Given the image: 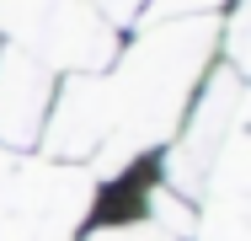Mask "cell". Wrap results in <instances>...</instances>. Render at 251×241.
I'll return each mask as SVG.
<instances>
[{"instance_id":"4","label":"cell","mask_w":251,"mask_h":241,"mask_svg":"<svg viewBox=\"0 0 251 241\" xmlns=\"http://www.w3.org/2000/svg\"><path fill=\"white\" fill-rule=\"evenodd\" d=\"M235 129H246V91H241V75L235 70H219L208 81L203 102L193 107L187 134H176L171 155H166V188L176 193L182 204L187 198H203V177H208L219 145L230 140Z\"/></svg>"},{"instance_id":"1","label":"cell","mask_w":251,"mask_h":241,"mask_svg":"<svg viewBox=\"0 0 251 241\" xmlns=\"http://www.w3.org/2000/svg\"><path fill=\"white\" fill-rule=\"evenodd\" d=\"M214 38H219L214 16H198V22H150V32L107 75V86H112V134L86 161L91 182L123 172L139 150H150L166 134H176V118H182L187 96L198 86L208 54H214Z\"/></svg>"},{"instance_id":"9","label":"cell","mask_w":251,"mask_h":241,"mask_svg":"<svg viewBox=\"0 0 251 241\" xmlns=\"http://www.w3.org/2000/svg\"><path fill=\"white\" fill-rule=\"evenodd\" d=\"M139 5H145V0H91V11H97L101 22H107V27H118V22H128V16H134Z\"/></svg>"},{"instance_id":"8","label":"cell","mask_w":251,"mask_h":241,"mask_svg":"<svg viewBox=\"0 0 251 241\" xmlns=\"http://www.w3.org/2000/svg\"><path fill=\"white\" fill-rule=\"evenodd\" d=\"M219 5H230V0H155L150 22H198V16H214Z\"/></svg>"},{"instance_id":"3","label":"cell","mask_w":251,"mask_h":241,"mask_svg":"<svg viewBox=\"0 0 251 241\" xmlns=\"http://www.w3.org/2000/svg\"><path fill=\"white\" fill-rule=\"evenodd\" d=\"M0 32L43 70L97 75L112 59V27L91 11V0H0Z\"/></svg>"},{"instance_id":"5","label":"cell","mask_w":251,"mask_h":241,"mask_svg":"<svg viewBox=\"0 0 251 241\" xmlns=\"http://www.w3.org/2000/svg\"><path fill=\"white\" fill-rule=\"evenodd\" d=\"M112 134V86L107 75H75L59 107H53L49 129H43V155L59 166H86Z\"/></svg>"},{"instance_id":"2","label":"cell","mask_w":251,"mask_h":241,"mask_svg":"<svg viewBox=\"0 0 251 241\" xmlns=\"http://www.w3.org/2000/svg\"><path fill=\"white\" fill-rule=\"evenodd\" d=\"M91 209V172L0 150V241H70Z\"/></svg>"},{"instance_id":"7","label":"cell","mask_w":251,"mask_h":241,"mask_svg":"<svg viewBox=\"0 0 251 241\" xmlns=\"http://www.w3.org/2000/svg\"><path fill=\"white\" fill-rule=\"evenodd\" d=\"M150 214H155V231H160L166 241L193 231V209H187L171 188H155V193H150Z\"/></svg>"},{"instance_id":"6","label":"cell","mask_w":251,"mask_h":241,"mask_svg":"<svg viewBox=\"0 0 251 241\" xmlns=\"http://www.w3.org/2000/svg\"><path fill=\"white\" fill-rule=\"evenodd\" d=\"M53 96V70H43L22 48H0V145H32L43 134V113Z\"/></svg>"}]
</instances>
